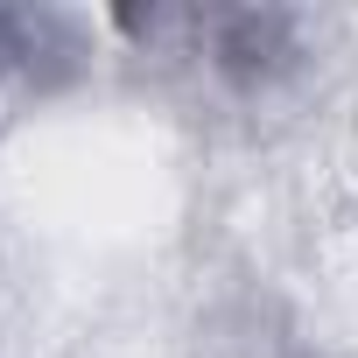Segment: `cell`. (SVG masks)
Masks as SVG:
<instances>
[{"mask_svg":"<svg viewBox=\"0 0 358 358\" xmlns=\"http://www.w3.org/2000/svg\"><path fill=\"white\" fill-rule=\"evenodd\" d=\"M43 57H78L71 22H64V15H22V8H0V85L50 92Z\"/></svg>","mask_w":358,"mask_h":358,"instance_id":"obj_1","label":"cell"}]
</instances>
